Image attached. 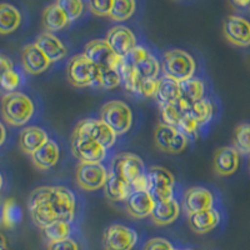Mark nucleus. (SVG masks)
I'll return each instance as SVG.
<instances>
[{"mask_svg": "<svg viewBox=\"0 0 250 250\" xmlns=\"http://www.w3.org/2000/svg\"><path fill=\"white\" fill-rule=\"evenodd\" d=\"M74 193L66 187H39L31 191L28 199V209L31 220L40 229H44L54 220L73 222L75 215Z\"/></svg>", "mask_w": 250, "mask_h": 250, "instance_id": "obj_1", "label": "nucleus"}, {"mask_svg": "<svg viewBox=\"0 0 250 250\" xmlns=\"http://www.w3.org/2000/svg\"><path fill=\"white\" fill-rule=\"evenodd\" d=\"M1 117L13 126H23L29 123L35 113L34 103L23 91L4 94L1 98Z\"/></svg>", "mask_w": 250, "mask_h": 250, "instance_id": "obj_2", "label": "nucleus"}, {"mask_svg": "<svg viewBox=\"0 0 250 250\" xmlns=\"http://www.w3.org/2000/svg\"><path fill=\"white\" fill-rule=\"evenodd\" d=\"M111 171L123 178L133 190H148L146 170L140 156L133 153L119 154L111 164Z\"/></svg>", "mask_w": 250, "mask_h": 250, "instance_id": "obj_3", "label": "nucleus"}, {"mask_svg": "<svg viewBox=\"0 0 250 250\" xmlns=\"http://www.w3.org/2000/svg\"><path fill=\"white\" fill-rule=\"evenodd\" d=\"M106 150L89 135L82 120L75 125L71 135V153L80 163H103L106 158Z\"/></svg>", "mask_w": 250, "mask_h": 250, "instance_id": "obj_4", "label": "nucleus"}, {"mask_svg": "<svg viewBox=\"0 0 250 250\" xmlns=\"http://www.w3.org/2000/svg\"><path fill=\"white\" fill-rule=\"evenodd\" d=\"M162 70L164 77L170 78L178 83H183L194 78L196 62L189 53L182 49H170L163 55Z\"/></svg>", "mask_w": 250, "mask_h": 250, "instance_id": "obj_5", "label": "nucleus"}, {"mask_svg": "<svg viewBox=\"0 0 250 250\" xmlns=\"http://www.w3.org/2000/svg\"><path fill=\"white\" fill-rule=\"evenodd\" d=\"M66 77L69 83L75 88L99 86L100 68L82 53L69 60L66 65Z\"/></svg>", "mask_w": 250, "mask_h": 250, "instance_id": "obj_6", "label": "nucleus"}, {"mask_svg": "<svg viewBox=\"0 0 250 250\" xmlns=\"http://www.w3.org/2000/svg\"><path fill=\"white\" fill-rule=\"evenodd\" d=\"M100 119L108 124L117 135H124L133 125V111L130 106L122 100H110L103 105Z\"/></svg>", "mask_w": 250, "mask_h": 250, "instance_id": "obj_7", "label": "nucleus"}, {"mask_svg": "<svg viewBox=\"0 0 250 250\" xmlns=\"http://www.w3.org/2000/svg\"><path fill=\"white\" fill-rule=\"evenodd\" d=\"M148 191L155 202H165L174 199L175 178L173 173L163 167H150L146 171Z\"/></svg>", "mask_w": 250, "mask_h": 250, "instance_id": "obj_8", "label": "nucleus"}, {"mask_svg": "<svg viewBox=\"0 0 250 250\" xmlns=\"http://www.w3.org/2000/svg\"><path fill=\"white\" fill-rule=\"evenodd\" d=\"M154 143L164 153L180 154L187 149L190 140L174 126L159 123L154 130Z\"/></svg>", "mask_w": 250, "mask_h": 250, "instance_id": "obj_9", "label": "nucleus"}, {"mask_svg": "<svg viewBox=\"0 0 250 250\" xmlns=\"http://www.w3.org/2000/svg\"><path fill=\"white\" fill-rule=\"evenodd\" d=\"M108 174L103 163H79L75 170V182L83 190L95 191L104 188Z\"/></svg>", "mask_w": 250, "mask_h": 250, "instance_id": "obj_10", "label": "nucleus"}, {"mask_svg": "<svg viewBox=\"0 0 250 250\" xmlns=\"http://www.w3.org/2000/svg\"><path fill=\"white\" fill-rule=\"evenodd\" d=\"M104 250H133L138 243V234L133 228L123 224H111L103 233Z\"/></svg>", "mask_w": 250, "mask_h": 250, "instance_id": "obj_11", "label": "nucleus"}, {"mask_svg": "<svg viewBox=\"0 0 250 250\" xmlns=\"http://www.w3.org/2000/svg\"><path fill=\"white\" fill-rule=\"evenodd\" d=\"M83 54L99 68H118L123 59L122 57L114 53L105 39L90 40L84 46Z\"/></svg>", "mask_w": 250, "mask_h": 250, "instance_id": "obj_12", "label": "nucleus"}, {"mask_svg": "<svg viewBox=\"0 0 250 250\" xmlns=\"http://www.w3.org/2000/svg\"><path fill=\"white\" fill-rule=\"evenodd\" d=\"M225 39L239 48L250 46V21L239 15H229L223 24Z\"/></svg>", "mask_w": 250, "mask_h": 250, "instance_id": "obj_13", "label": "nucleus"}, {"mask_svg": "<svg viewBox=\"0 0 250 250\" xmlns=\"http://www.w3.org/2000/svg\"><path fill=\"white\" fill-rule=\"evenodd\" d=\"M105 40L114 53L122 58L126 57L138 45L133 30L125 25H115L109 29Z\"/></svg>", "mask_w": 250, "mask_h": 250, "instance_id": "obj_14", "label": "nucleus"}, {"mask_svg": "<svg viewBox=\"0 0 250 250\" xmlns=\"http://www.w3.org/2000/svg\"><path fill=\"white\" fill-rule=\"evenodd\" d=\"M215 199L209 189L204 187H191L187 189L183 196V207L188 215L208 210L214 208Z\"/></svg>", "mask_w": 250, "mask_h": 250, "instance_id": "obj_15", "label": "nucleus"}, {"mask_svg": "<svg viewBox=\"0 0 250 250\" xmlns=\"http://www.w3.org/2000/svg\"><path fill=\"white\" fill-rule=\"evenodd\" d=\"M155 203L148 190H133L125 200V209L131 218L144 219L151 215Z\"/></svg>", "mask_w": 250, "mask_h": 250, "instance_id": "obj_16", "label": "nucleus"}, {"mask_svg": "<svg viewBox=\"0 0 250 250\" xmlns=\"http://www.w3.org/2000/svg\"><path fill=\"white\" fill-rule=\"evenodd\" d=\"M21 64L26 73L31 75H39L48 70L51 62L34 43H31L24 46L21 50Z\"/></svg>", "mask_w": 250, "mask_h": 250, "instance_id": "obj_17", "label": "nucleus"}, {"mask_svg": "<svg viewBox=\"0 0 250 250\" xmlns=\"http://www.w3.org/2000/svg\"><path fill=\"white\" fill-rule=\"evenodd\" d=\"M240 154L234 146H223L215 151L214 155V171L219 176L233 175L239 168Z\"/></svg>", "mask_w": 250, "mask_h": 250, "instance_id": "obj_18", "label": "nucleus"}, {"mask_svg": "<svg viewBox=\"0 0 250 250\" xmlns=\"http://www.w3.org/2000/svg\"><path fill=\"white\" fill-rule=\"evenodd\" d=\"M35 45L43 51L51 62H57L65 58L68 54V49L62 40L50 31H44L35 39Z\"/></svg>", "mask_w": 250, "mask_h": 250, "instance_id": "obj_19", "label": "nucleus"}, {"mask_svg": "<svg viewBox=\"0 0 250 250\" xmlns=\"http://www.w3.org/2000/svg\"><path fill=\"white\" fill-rule=\"evenodd\" d=\"M48 140V133L43 128L33 125V126H26L20 131L19 146L23 153L31 155L39 150L43 145H45Z\"/></svg>", "mask_w": 250, "mask_h": 250, "instance_id": "obj_20", "label": "nucleus"}, {"mask_svg": "<svg viewBox=\"0 0 250 250\" xmlns=\"http://www.w3.org/2000/svg\"><path fill=\"white\" fill-rule=\"evenodd\" d=\"M82 123L85 126L89 135L94 140H97L99 144H102L105 149H110L117 142V133L102 119H90L89 118V119H83Z\"/></svg>", "mask_w": 250, "mask_h": 250, "instance_id": "obj_21", "label": "nucleus"}, {"mask_svg": "<svg viewBox=\"0 0 250 250\" xmlns=\"http://www.w3.org/2000/svg\"><path fill=\"white\" fill-rule=\"evenodd\" d=\"M31 162L39 170H49L59 163L60 148L57 142L49 139L45 145L30 155Z\"/></svg>", "mask_w": 250, "mask_h": 250, "instance_id": "obj_22", "label": "nucleus"}, {"mask_svg": "<svg viewBox=\"0 0 250 250\" xmlns=\"http://www.w3.org/2000/svg\"><path fill=\"white\" fill-rule=\"evenodd\" d=\"M188 218H189V227L196 234H207L214 230L222 220L220 213L215 208L194 213L191 215H188Z\"/></svg>", "mask_w": 250, "mask_h": 250, "instance_id": "obj_23", "label": "nucleus"}, {"mask_svg": "<svg viewBox=\"0 0 250 250\" xmlns=\"http://www.w3.org/2000/svg\"><path fill=\"white\" fill-rule=\"evenodd\" d=\"M180 210H182V207L176 199L156 202L153 213L150 215L151 222L159 227L169 225L179 218Z\"/></svg>", "mask_w": 250, "mask_h": 250, "instance_id": "obj_24", "label": "nucleus"}, {"mask_svg": "<svg viewBox=\"0 0 250 250\" xmlns=\"http://www.w3.org/2000/svg\"><path fill=\"white\" fill-rule=\"evenodd\" d=\"M154 98L160 105L175 104L182 99L180 83L167 77L160 78V79H158V89H156Z\"/></svg>", "mask_w": 250, "mask_h": 250, "instance_id": "obj_25", "label": "nucleus"}, {"mask_svg": "<svg viewBox=\"0 0 250 250\" xmlns=\"http://www.w3.org/2000/svg\"><path fill=\"white\" fill-rule=\"evenodd\" d=\"M105 196L111 202H125L133 191V188L114 171H109L108 179L104 185Z\"/></svg>", "mask_w": 250, "mask_h": 250, "instance_id": "obj_26", "label": "nucleus"}, {"mask_svg": "<svg viewBox=\"0 0 250 250\" xmlns=\"http://www.w3.org/2000/svg\"><path fill=\"white\" fill-rule=\"evenodd\" d=\"M43 26L45 31H50V33H55V31H60L64 28L68 26L70 23L62 9V6L57 3L49 4L45 9L43 10Z\"/></svg>", "mask_w": 250, "mask_h": 250, "instance_id": "obj_27", "label": "nucleus"}, {"mask_svg": "<svg viewBox=\"0 0 250 250\" xmlns=\"http://www.w3.org/2000/svg\"><path fill=\"white\" fill-rule=\"evenodd\" d=\"M21 24L19 9L9 3H0V35L12 34Z\"/></svg>", "mask_w": 250, "mask_h": 250, "instance_id": "obj_28", "label": "nucleus"}, {"mask_svg": "<svg viewBox=\"0 0 250 250\" xmlns=\"http://www.w3.org/2000/svg\"><path fill=\"white\" fill-rule=\"evenodd\" d=\"M214 114V106L213 103L210 102L209 99H202L199 102L193 103L188 110L187 115L188 117H190L191 119L195 120L200 126L203 125L208 124V123L210 122L211 118H213Z\"/></svg>", "mask_w": 250, "mask_h": 250, "instance_id": "obj_29", "label": "nucleus"}, {"mask_svg": "<svg viewBox=\"0 0 250 250\" xmlns=\"http://www.w3.org/2000/svg\"><path fill=\"white\" fill-rule=\"evenodd\" d=\"M42 230H43L45 238L48 239V242L51 243L70 238L73 227H71V222H66V220H54V222L46 225Z\"/></svg>", "mask_w": 250, "mask_h": 250, "instance_id": "obj_30", "label": "nucleus"}, {"mask_svg": "<svg viewBox=\"0 0 250 250\" xmlns=\"http://www.w3.org/2000/svg\"><path fill=\"white\" fill-rule=\"evenodd\" d=\"M23 209L17 200L13 198L4 200V228L12 229L18 227L23 222Z\"/></svg>", "mask_w": 250, "mask_h": 250, "instance_id": "obj_31", "label": "nucleus"}, {"mask_svg": "<svg viewBox=\"0 0 250 250\" xmlns=\"http://www.w3.org/2000/svg\"><path fill=\"white\" fill-rule=\"evenodd\" d=\"M137 10V0H114L109 18L114 21L122 23L130 19Z\"/></svg>", "mask_w": 250, "mask_h": 250, "instance_id": "obj_32", "label": "nucleus"}, {"mask_svg": "<svg viewBox=\"0 0 250 250\" xmlns=\"http://www.w3.org/2000/svg\"><path fill=\"white\" fill-rule=\"evenodd\" d=\"M180 86H182V97L189 102L195 103L204 99L205 85L203 80L191 78V79L180 83Z\"/></svg>", "mask_w": 250, "mask_h": 250, "instance_id": "obj_33", "label": "nucleus"}, {"mask_svg": "<svg viewBox=\"0 0 250 250\" xmlns=\"http://www.w3.org/2000/svg\"><path fill=\"white\" fill-rule=\"evenodd\" d=\"M233 146L239 154L250 155V123H242L234 130Z\"/></svg>", "mask_w": 250, "mask_h": 250, "instance_id": "obj_34", "label": "nucleus"}, {"mask_svg": "<svg viewBox=\"0 0 250 250\" xmlns=\"http://www.w3.org/2000/svg\"><path fill=\"white\" fill-rule=\"evenodd\" d=\"M135 70L140 77L145 79H158L162 71V62L153 54H150L135 66Z\"/></svg>", "mask_w": 250, "mask_h": 250, "instance_id": "obj_35", "label": "nucleus"}, {"mask_svg": "<svg viewBox=\"0 0 250 250\" xmlns=\"http://www.w3.org/2000/svg\"><path fill=\"white\" fill-rule=\"evenodd\" d=\"M160 113H162L163 122L165 124L170 125V126H174V128L178 126L182 118L185 115L183 109L180 108L179 103L168 104V105H160Z\"/></svg>", "mask_w": 250, "mask_h": 250, "instance_id": "obj_36", "label": "nucleus"}, {"mask_svg": "<svg viewBox=\"0 0 250 250\" xmlns=\"http://www.w3.org/2000/svg\"><path fill=\"white\" fill-rule=\"evenodd\" d=\"M21 84H23V77L14 68L4 73L3 77L0 78V89L5 94L18 91Z\"/></svg>", "mask_w": 250, "mask_h": 250, "instance_id": "obj_37", "label": "nucleus"}, {"mask_svg": "<svg viewBox=\"0 0 250 250\" xmlns=\"http://www.w3.org/2000/svg\"><path fill=\"white\" fill-rule=\"evenodd\" d=\"M120 84H122V75L118 68H100V88L115 89Z\"/></svg>", "mask_w": 250, "mask_h": 250, "instance_id": "obj_38", "label": "nucleus"}, {"mask_svg": "<svg viewBox=\"0 0 250 250\" xmlns=\"http://www.w3.org/2000/svg\"><path fill=\"white\" fill-rule=\"evenodd\" d=\"M58 4L62 6L70 23L79 19L85 9L83 0H58Z\"/></svg>", "mask_w": 250, "mask_h": 250, "instance_id": "obj_39", "label": "nucleus"}, {"mask_svg": "<svg viewBox=\"0 0 250 250\" xmlns=\"http://www.w3.org/2000/svg\"><path fill=\"white\" fill-rule=\"evenodd\" d=\"M200 128H202V126H200L195 120L191 119L190 117H188V115H184V117L182 118V120L179 122V124H178V126H176V129H178L180 133L184 134L185 137L190 140V142L191 140H195L196 138H198Z\"/></svg>", "mask_w": 250, "mask_h": 250, "instance_id": "obj_40", "label": "nucleus"}, {"mask_svg": "<svg viewBox=\"0 0 250 250\" xmlns=\"http://www.w3.org/2000/svg\"><path fill=\"white\" fill-rule=\"evenodd\" d=\"M140 77V75H139ZM158 89V79H145V78H139L135 86L134 94L142 98H154Z\"/></svg>", "mask_w": 250, "mask_h": 250, "instance_id": "obj_41", "label": "nucleus"}, {"mask_svg": "<svg viewBox=\"0 0 250 250\" xmlns=\"http://www.w3.org/2000/svg\"><path fill=\"white\" fill-rule=\"evenodd\" d=\"M113 4L114 0H88L89 10L97 17H109Z\"/></svg>", "mask_w": 250, "mask_h": 250, "instance_id": "obj_42", "label": "nucleus"}, {"mask_svg": "<svg viewBox=\"0 0 250 250\" xmlns=\"http://www.w3.org/2000/svg\"><path fill=\"white\" fill-rule=\"evenodd\" d=\"M151 53L148 50V49L145 48V46H142V45H137L135 48L133 49V50L129 53L126 57H124V60L125 62H128L129 65L133 66V68H135V66L139 64L142 60H144L145 58H148L149 55H150Z\"/></svg>", "mask_w": 250, "mask_h": 250, "instance_id": "obj_43", "label": "nucleus"}, {"mask_svg": "<svg viewBox=\"0 0 250 250\" xmlns=\"http://www.w3.org/2000/svg\"><path fill=\"white\" fill-rule=\"evenodd\" d=\"M144 250H174V247L167 239L153 238L146 242Z\"/></svg>", "mask_w": 250, "mask_h": 250, "instance_id": "obj_44", "label": "nucleus"}, {"mask_svg": "<svg viewBox=\"0 0 250 250\" xmlns=\"http://www.w3.org/2000/svg\"><path fill=\"white\" fill-rule=\"evenodd\" d=\"M48 250H79V245L74 239L68 238L59 242L49 243Z\"/></svg>", "mask_w": 250, "mask_h": 250, "instance_id": "obj_45", "label": "nucleus"}, {"mask_svg": "<svg viewBox=\"0 0 250 250\" xmlns=\"http://www.w3.org/2000/svg\"><path fill=\"white\" fill-rule=\"evenodd\" d=\"M6 139V129L3 125V123H0V146L4 144Z\"/></svg>", "mask_w": 250, "mask_h": 250, "instance_id": "obj_46", "label": "nucleus"}, {"mask_svg": "<svg viewBox=\"0 0 250 250\" xmlns=\"http://www.w3.org/2000/svg\"><path fill=\"white\" fill-rule=\"evenodd\" d=\"M0 228H4V200L0 198Z\"/></svg>", "mask_w": 250, "mask_h": 250, "instance_id": "obj_47", "label": "nucleus"}, {"mask_svg": "<svg viewBox=\"0 0 250 250\" xmlns=\"http://www.w3.org/2000/svg\"><path fill=\"white\" fill-rule=\"evenodd\" d=\"M233 1L239 8H247L250 5V0H233Z\"/></svg>", "mask_w": 250, "mask_h": 250, "instance_id": "obj_48", "label": "nucleus"}, {"mask_svg": "<svg viewBox=\"0 0 250 250\" xmlns=\"http://www.w3.org/2000/svg\"><path fill=\"white\" fill-rule=\"evenodd\" d=\"M0 250H9L8 242H6L5 236L1 233H0Z\"/></svg>", "mask_w": 250, "mask_h": 250, "instance_id": "obj_49", "label": "nucleus"}, {"mask_svg": "<svg viewBox=\"0 0 250 250\" xmlns=\"http://www.w3.org/2000/svg\"><path fill=\"white\" fill-rule=\"evenodd\" d=\"M3 183H4V180H3V175H1V174H0V190H1V188H3Z\"/></svg>", "mask_w": 250, "mask_h": 250, "instance_id": "obj_50", "label": "nucleus"}, {"mask_svg": "<svg viewBox=\"0 0 250 250\" xmlns=\"http://www.w3.org/2000/svg\"><path fill=\"white\" fill-rule=\"evenodd\" d=\"M185 250H194V249H185Z\"/></svg>", "mask_w": 250, "mask_h": 250, "instance_id": "obj_51", "label": "nucleus"}, {"mask_svg": "<svg viewBox=\"0 0 250 250\" xmlns=\"http://www.w3.org/2000/svg\"><path fill=\"white\" fill-rule=\"evenodd\" d=\"M249 168H250V159H249Z\"/></svg>", "mask_w": 250, "mask_h": 250, "instance_id": "obj_52", "label": "nucleus"}, {"mask_svg": "<svg viewBox=\"0 0 250 250\" xmlns=\"http://www.w3.org/2000/svg\"><path fill=\"white\" fill-rule=\"evenodd\" d=\"M174 250H178V249H174Z\"/></svg>", "mask_w": 250, "mask_h": 250, "instance_id": "obj_53", "label": "nucleus"}]
</instances>
